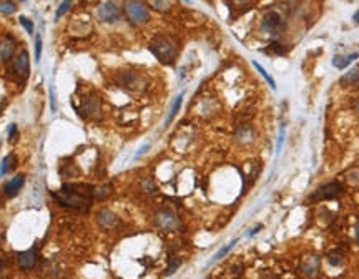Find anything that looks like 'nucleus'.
<instances>
[{"instance_id": "obj_1", "label": "nucleus", "mask_w": 359, "mask_h": 279, "mask_svg": "<svg viewBox=\"0 0 359 279\" xmlns=\"http://www.w3.org/2000/svg\"><path fill=\"white\" fill-rule=\"evenodd\" d=\"M54 198L60 206L83 213L93 201L95 188L90 185H63L62 190L54 193Z\"/></svg>"}, {"instance_id": "obj_2", "label": "nucleus", "mask_w": 359, "mask_h": 279, "mask_svg": "<svg viewBox=\"0 0 359 279\" xmlns=\"http://www.w3.org/2000/svg\"><path fill=\"white\" fill-rule=\"evenodd\" d=\"M150 52L161 63L170 65L173 63V60L177 58L178 49L177 43H175L170 37H156L155 40L150 43Z\"/></svg>"}, {"instance_id": "obj_3", "label": "nucleus", "mask_w": 359, "mask_h": 279, "mask_svg": "<svg viewBox=\"0 0 359 279\" xmlns=\"http://www.w3.org/2000/svg\"><path fill=\"white\" fill-rule=\"evenodd\" d=\"M123 10L126 20L131 25H135V27L145 25L150 20V12H148V7L145 5L143 0H125Z\"/></svg>"}, {"instance_id": "obj_4", "label": "nucleus", "mask_w": 359, "mask_h": 279, "mask_svg": "<svg viewBox=\"0 0 359 279\" xmlns=\"http://www.w3.org/2000/svg\"><path fill=\"white\" fill-rule=\"evenodd\" d=\"M344 191V186L339 181H331L326 185L319 186L316 191H313L308 198L309 203H319V201H328V199H336L338 196Z\"/></svg>"}, {"instance_id": "obj_5", "label": "nucleus", "mask_w": 359, "mask_h": 279, "mask_svg": "<svg viewBox=\"0 0 359 279\" xmlns=\"http://www.w3.org/2000/svg\"><path fill=\"white\" fill-rule=\"evenodd\" d=\"M12 73H14V77L20 82V84H24V82L29 78L30 58H29V52L27 50L19 52V55L14 58V62H12Z\"/></svg>"}, {"instance_id": "obj_6", "label": "nucleus", "mask_w": 359, "mask_h": 279, "mask_svg": "<svg viewBox=\"0 0 359 279\" xmlns=\"http://www.w3.org/2000/svg\"><path fill=\"white\" fill-rule=\"evenodd\" d=\"M97 15H98L100 20L105 22V24H113V22H117L118 19H120L121 7L118 5L117 0H107V2L98 7Z\"/></svg>"}, {"instance_id": "obj_7", "label": "nucleus", "mask_w": 359, "mask_h": 279, "mask_svg": "<svg viewBox=\"0 0 359 279\" xmlns=\"http://www.w3.org/2000/svg\"><path fill=\"white\" fill-rule=\"evenodd\" d=\"M319 268H321V261L316 254H309L303 258L299 264V273L301 276L306 279H314L319 274Z\"/></svg>"}, {"instance_id": "obj_8", "label": "nucleus", "mask_w": 359, "mask_h": 279, "mask_svg": "<svg viewBox=\"0 0 359 279\" xmlns=\"http://www.w3.org/2000/svg\"><path fill=\"white\" fill-rule=\"evenodd\" d=\"M281 28H283V19L278 12L269 10L268 14L263 17V22H261L263 32H266L269 35H276V33H279V30Z\"/></svg>"}, {"instance_id": "obj_9", "label": "nucleus", "mask_w": 359, "mask_h": 279, "mask_svg": "<svg viewBox=\"0 0 359 279\" xmlns=\"http://www.w3.org/2000/svg\"><path fill=\"white\" fill-rule=\"evenodd\" d=\"M156 224L163 231H175L178 228V218L172 209H161L156 215Z\"/></svg>"}, {"instance_id": "obj_10", "label": "nucleus", "mask_w": 359, "mask_h": 279, "mask_svg": "<svg viewBox=\"0 0 359 279\" xmlns=\"http://www.w3.org/2000/svg\"><path fill=\"white\" fill-rule=\"evenodd\" d=\"M17 263L20 269H32L37 264V248H30L27 251L17 252Z\"/></svg>"}, {"instance_id": "obj_11", "label": "nucleus", "mask_w": 359, "mask_h": 279, "mask_svg": "<svg viewBox=\"0 0 359 279\" xmlns=\"http://www.w3.org/2000/svg\"><path fill=\"white\" fill-rule=\"evenodd\" d=\"M24 183H25V176L24 174H17L15 178H12L10 181L5 183V186H3V191H5V195L8 198H14L20 193V190L24 188Z\"/></svg>"}, {"instance_id": "obj_12", "label": "nucleus", "mask_w": 359, "mask_h": 279, "mask_svg": "<svg viewBox=\"0 0 359 279\" xmlns=\"http://www.w3.org/2000/svg\"><path fill=\"white\" fill-rule=\"evenodd\" d=\"M15 52V40L12 37H5L3 42L0 43V60L2 62H8L14 56Z\"/></svg>"}, {"instance_id": "obj_13", "label": "nucleus", "mask_w": 359, "mask_h": 279, "mask_svg": "<svg viewBox=\"0 0 359 279\" xmlns=\"http://www.w3.org/2000/svg\"><path fill=\"white\" fill-rule=\"evenodd\" d=\"M117 220L118 218L113 215L110 209H100L98 215H97V221L98 224L102 226V228L108 229V228H113V226L117 224Z\"/></svg>"}, {"instance_id": "obj_14", "label": "nucleus", "mask_w": 359, "mask_h": 279, "mask_svg": "<svg viewBox=\"0 0 359 279\" xmlns=\"http://www.w3.org/2000/svg\"><path fill=\"white\" fill-rule=\"evenodd\" d=\"M83 113H87V116L90 118H98L102 108H100V102L97 98H87L83 102Z\"/></svg>"}, {"instance_id": "obj_15", "label": "nucleus", "mask_w": 359, "mask_h": 279, "mask_svg": "<svg viewBox=\"0 0 359 279\" xmlns=\"http://www.w3.org/2000/svg\"><path fill=\"white\" fill-rule=\"evenodd\" d=\"M339 84L343 86H358L359 85V67H354L349 70L348 73H344L339 78Z\"/></svg>"}, {"instance_id": "obj_16", "label": "nucleus", "mask_w": 359, "mask_h": 279, "mask_svg": "<svg viewBox=\"0 0 359 279\" xmlns=\"http://www.w3.org/2000/svg\"><path fill=\"white\" fill-rule=\"evenodd\" d=\"M359 58V54H348V55H334L332 56V65L339 70H344L348 65H351L354 60Z\"/></svg>"}, {"instance_id": "obj_17", "label": "nucleus", "mask_w": 359, "mask_h": 279, "mask_svg": "<svg viewBox=\"0 0 359 279\" xmlns=\"http://www.w3.org/2000/svg\"><path fill=\"white\" fill-rule=\"evenodd\" d=\"M148 5L156 12H168L173 7V0H147Z\"/></svg>"}, {"instance_id": "obj_18", "label": "nucleus", "mask_w": 359, "mask_h": 279, "mask_svg": "<svg viewBox=\"0 0 359 279\" xmlns=\"http://www.w3.org/2000/svg\"><path fill=\"white\" fill-rule=\"evenodd\" d=\"M181 102H183V93H180L178 97L175 98V102H173V105H172V110H170L168 116H166V121H165V125H166V126L172 123L173 118H175V116H177V113H178V110H180V107H181Z\"/></svg>"}, {"instance_id": "obj_19", "label": "nucleus", "mask_w": 359, "mask_h": 279, "mask_svg": "<svg viewBox=\"0 0 359 279\" xmlns=\"http://www.w3.org/2000/svg\"><path fill=\"white\" fill-rule=\"evenodd\" d=\"M236 243H238V239H233V241H231L230 244H226L225 248H221V250L218 251L216 254H214L213 258H211V261H209V264H213V263H216V261H220L221 258H225V256L228 254V252H230L231 250H233V246H235Z\"/></svg>"}, {"instance_id": "obj_20", "label": "nucleus", "mask_w": 359, "mask_h": 279, "mask_svg": "<svg viewBox=\"0 0 359 279\" xmlns=\"http://www.w3.org/2000/svg\"><path fill=\"white\" fill-rule=\"evenodd\" d=\"M0 167H2V168H0V174H5V173L10 171V169H14V167H15V156L14 155L5 156Z\"/></svg>"}, {"instance_id": "obj_21", "label": "nucleus", "mask_w": 359, "mask_h": 279, "mask_svg": "<svg viewBox=\"0 0 359 279\" xmlns=\"http://www.w3.org/2000/svg\"><path fill=\"white\" fill-rule=\"evenodd\" d=\"M253 65H255V68L258 70V72H260V73H261V77H263V78H265V80H266V82H268V84H269V86H271V88H273V90H276V82H274V80H273V77H271V75H269V73H268V72H266V70H265V68H263V67H261V65H260V63H256V62H253Z\"/></svg>"}, {"instance_id": "obj_22", "label": "nucleus", "mask_w": 359, "mask_h": 279, "mask_svg": "<svg viewBox=\"0 0 359 279\" xmlns=\"http://www.w3.org/2000/svg\"><path fill=\"white\" fill-rule=\"evenodd\" d=\"M15 10H17L15 3H12L10 0H3V2H0V14L12 15V14H15Z\"/></svg>"}, {"instance_id": "obj_23", "label": "nucleus", "mask_w": 359, "mask_h": 279, "mask_svg": "<svg viewBox=\"0 0 359 279\" xmlns=\"http://www.w3.org/2000/svg\"><path fill=\"white\" fill-rule=\"evenodd\" d=\"M112 195V186L110 185H103L100 188H95V198L97 199H105Z\"/></svg>"}, {"instance_id": "obj_24", "label": "nucleus", "mask_w": 359, "mask_h": 279, "mask_svg": "<svg viewBox=\"0 0 359 279\" xmlns=\"http://www.w3.org/2000/svg\"><path fill=\"white\" fill-rule=\"evenodd\" d=\"M236 137L239 138V141H251L253 132L249 126H241V128L238 130V135H236Z\"/></svg>"}, {"instance_id": "obj_25", "label": "nucleus", "mask_w": 359, "mask_h": 279, "mask_svg": "<svg viewBox=\"0 0 359 279\" xmlns=\"http://www.w3.org/2000/svg\"><path fill=\"white\" fill-rule=\"evenodd\" d=\"M180 264H181V261H180L178 258H172V259H170V266L166 268V271H165L166 276H172V274L180 268Z\"/></svg>"}, {"instance_id": "obj_26", "label": "nucleus", "mask_w": 359, "mask_h": 279, "mask_svg": "<svg viewBox=\"0 0 359 279\" xmlns=\"http://www.w3.org/2000/svg\"><path fill=\"white\" fill-rule=\"evenodd\" d=\"M42 56V37L37 33V37H35V60H40Z\"/></svg>"}, {"instance_id": "obj_27", "label": "nucleus", "mask_w": 359, "mask_h": 279, "mask_svg": "<svg viewBox=\"0 0 359 279\" xmlns=\"http://www.w3.org/2000/svg\"><path fill=\"white\" fill-rule=\"evenodd\" d=\"M142 186H143V190H145L147 193H150V195L156 191V186H155V183H153L151 178H147V180H143Z\"/></svg>"}, {"instance_id": "obj_28", "label": "nucleus", "mask_w": 359, "mask_h": 279, "mask_svg": "<svg viewBox=\"0 0 359 279\" xmlns=\"http://www.w3.org/2000/svg\"><path fill=\"white\" fill-rule=\"evenodd\" d=\"M346 178H348L349 183H359V168L349 169V171L346 173Z\"/></svg>"}, {"instance_id": "obj_29", "label": "nucleus", "mask_w": 359, "mask_h": 279, "mask_svg": "<svg viewBox=\"0 0 359 279\" xmlns=\"http://www.w3.org/2000/svg\"><path fill=\"white\" fill-rule=\"evenodd\" d=\"M68 8H70V0H63L62 3H60V7H59V10H57V19H60L63 14H67L68 12Z\"/></svg>"}, {"instance_id": "obj_30", "label": "nucleus", "mask_w": 359, "mask_h": 279, "mask_svg": "<svg viewBox=\"0 0 359 279\" xmlns=\"http://www.w3.org/2000/svg\"><path fill=\"white\" fill-rule=\"evenodd\" d=\"M19 20H20V25H22V27L27 30V33H33V24L27 19V17H20Z\"/></svg>"}, {"instance_id": "obj_31", "label": "nucleus", "mask_w": 359, "mask_h": 279, "mask_svg": "<svg viewBox=\"0 0 359 279\" xmlns=\"http://www.w3.org/2000/svg\"><path fill=\"white\" fill-rule=\"evenodd\" d=\"M284 125H281V128H279V137H278V143H276V155H279V151H281V146H283V141H284Z\"/></svg>"}, {"instance_id": "obj_32", "label": "nucleus", "mask_w": 359, "mask_h": 279, "mask_svg": "<svg viewBox=\"0 0 359 279\" xmlns=\"http://www.w3.org/2000/svg\"><path fill=\"white\" fill-rule=\"evenodd\" d=\"M231 3L238 8H243V7H248L251 3V0H231Z\"/></svg>"}, {"instance_id": "obj_33", "label": "nucleus", "mask_w": 359, "mask_h": 279, "mask_svg": "<svg viewBox=\"0 0 359 279\" xmlns=\"http://www.w3.org/2000/svg\"><path fill=\"white\" fill-rule=\"evenodd\" d=\"M17 138V125H10L8 128V140H15Z\"/></svg>"}, {"instance_id": "obj_34", "label": "nucleus", "mask_w": 359, "mask_h": 279, "mask_svg": "<svg viewBox=\"0 0 359 279\" xmlns=\"http://www.w3.org/2000/svg\"><path fill=\"white\" fill-rule=\"evenodd\" d=\"M50 107H52V112L57 110V107H55V90L54 88H50Z\"/></svg>"}, {"instance_id": "obj_35", "label": "nucleus", "mask_w": 359, "mask_h": 279, "mask_svg": "<svg viewBox=\"0 0 359 279\" xmlns=\"http://www.w3.org/2000/svg\"><path fill=\"white\" fill-rule=\"evenodd\" d=\"M148 150H150V145H145V146H142V148H140V150H138V153L137 155H135V158H140V156H143V155H145L147 153V151Z\"/></svg>"}, {"instance_id": "obj_36", "label": "nucleus", "mask_w": 359, "mask_h": 279, "mask_svg": "<svg viewBox=\"0 0 359 279\" xmlns=\"http://www.w3.org/2000/svg\"><path fill=\"white\" fill-rule=\"evenodd\" d=\"M353 20L356 22V24H359V10L356 12V14H354V17H353Z\"/></svg>"}, {"instance_id": "obj_37", "label": "nucleus", "mask_w": 359, "mask_h": 279, "mask_svg": "<svg viewBox=\"0 0 359 279\" xmlns=\"http://www.w3.org/2000/svg\"><path fill=\"white\" fill-rule=\"evenodd\" d=\"M356 112H358V113H359V102H358V103H356Z\"/></svg>"}, {"instance_id": "obj_38", "label": "nucleus", "mask_w": 359, "mask_h": 279, "mask_svg": "<svg viewBox=\"0 0 359 279\" xmlns=\"http://www.w3.org/2000/svg\"><path fill=\"white\" fill-rule=\"evenodd\" d=\"M183 2H186V3H190V0H183Z\"/></svg>"}, {"instance_id": "obj_39", "label": "nucleus", "mask_w": 359, "mask_h": 279, "mask_svg": "<svg viewBox=\"0 0 359 279\" xmlns=\"http://www.w3.org/2000/svg\"><path fill=\"white\" fill-rule=\"evenodd\" d=\"M24 2H25V0H24Z\"/></svg>"}]
</instances>
